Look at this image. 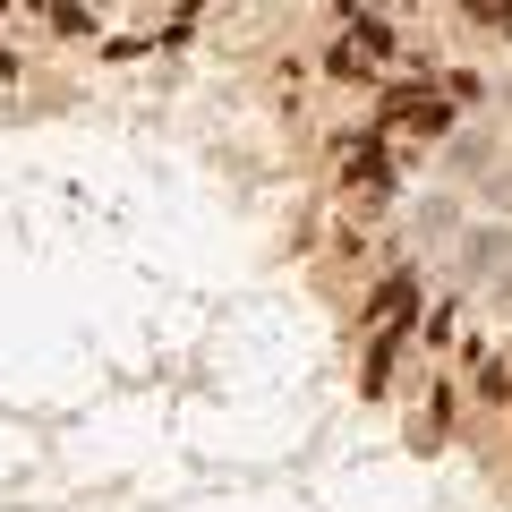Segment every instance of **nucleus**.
I'll list each match as a JSON object with an SVG mask.
<instances>
[{
    "label": "nucleus",
    "instance_id": "1",
    "mask_svg": "<svg viewBox=\"0 0 512 512\" xmlns=\"http://www.w3.org/2000/svg\"><path fill=\"white\" fill-rule=\"evenodd\" d=\"M350 180H359V188H393V171H384V154L350 146Z\"/></svg>",
    "mask_w": 512,
    "mask_h": 512
}]
</instances>
